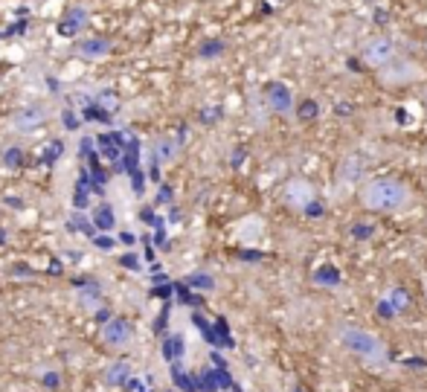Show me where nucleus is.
<instances>
[{
    "instance_id": "nucleus-1",
    "label": "nucleus",
    "mask_w": 427,
    "mask_h": 392,
    "mask_svg": "<svg viewBox=\"0 0 427 392\" xmlns=\"http://www.w3.org/2000/svg\"><path fill=\"white\" fill-rule=\"evenodd\" d=\"M360 204L372 212H398L401 206L410 204V189L396 178H378L363 186Z\"/></svg>"
},
{
    "instance_id": "nucleus-2",
    "label": "nucleus",
    "mask_w": 427,
    "mask_h": 392,
    "mask_svg": "<svg viewBox=\"0 0 427 392\" xmlns=\"http://www.w3.org/2000/svg\"><path fill=\"white\" fill-rule=\"evenodd\" d=\"M340 343L349 351H355V355L366 358V360H381L386 355L384 343L375 335H370V331H360V328H343L340 331Z\"/></svg>"
},
{
    "instance_id": "nucleus-3",
    "label": "nucleus",
    "mask_w": 427,
    "mask_h": 392,
    "mask_svg": "<svg viewBox=\"0 0 427 392\" xmlns=\"http://www.w3.org/2000/svg\"><path fill=\"white\" fill-rule=\"evenodd\" d=\"M393 55H396V47H393V41L386 35L370 38V41L363 44V50H360V58L366 64H372V67H386L393 62Z\"/></svg>"
},
{
    "instance_id": "nucleus-4",
    "label": "nucleus",
    "mask_w": 427,
    "mask_h": 392,
    "mask_svg": "<svg viewBox=\"0 0 427 392\" xmlns=\"http://www.w3.org/2000/svg\"><path fill=\"white\" fill-rule=\"evenodd\" d=\"M131 337H134L131 326H128L125 320H120V317L108 320V323L99 328V340H102L108 349H125V346L131 343Z\"/></svg>"
},
{
    "instance_id": "nucleus-5",
    "label": "nucleus",
    "mask_w": 427,
    "mask_h": 392,
    "mask_svg": "<svg viewBox=\"0 0 427 392\" xmlns=\"http://www.w3.org/2000/svg\"><path fill=\"white\" fill-rule=\"evenodd\" d=\"M265 99H267L270 111H276V113L294 111V93H290V88L282 85V82H267L265 85Z\"/></svg>"
},
{
    "instance_id": "nucleus-6",
    "label": "nucleus",
    "mask_w": 427,
    "mask_h": 392,
    "mask_svg": "<svg viewBox=\"0 0 427 392\" xmlns=\"http://www.w3.org/2000/svg\"><path fill=\"white\" fill-rule=\"evenodd\" d=\"M44 122V116H41V111L38 108H27V111H18L15 113V128L18 131H32V128H38Z\"/></svg>"
},
{
    "instance_id": "nucleus-7",
    "label": "nucleus",
    "mask_w": 427,
    "mask_h": 392,
    "mask_svg": "<svg viewBox=\"0 0 427 392\" xmlns=\"http://www.w3.org/2000/svg\"><path fill=\"white\" fill-rule=\"evenodd\" d=\"M108 50H111L108 38H88V41L79 44V55H85V58H102V55H108Z\"/></svg>"
},
{
    "instance_id": "nucleus-8",
    "label": "nucleus",
    "mask_w": 427,
    "mask_h": 392,
    "mask_svg": "<svg viewBox=\"0 0 427 392\" xmlns=\"http://www.w3.org/2000/svg\"><path fill=\"white\" fill-rule=\"evenodd\" d=\"M82 27H85V9L76 6L73 12H67V18L62 21V27H58V32H62V35H76Z\"/></svg>"
},
{
    "instance_id": "nucleus-9",
    "label": "nucleus",
    "mask_w": 427,
    "mask_h": 392,
    "mask_svg": "<svg viewBox=\"0 0 427 392\" xmlns=\"http://www.w3.org/2000/svg\"><path fill=\"white\" fill-rule=\"evenodd\" d=\"M314 282H317V285H340L343 276H340V270H337L335 265H320V267L314 270Z\"/></svg>"
},
{
    "instance_id": "nucleus-10",
    "label": "nucleus",
    "mask_w": 427,
    "mask_h": 392,
    "mask_svg": "<svg viewBox=\"0 0 427 392\" xmlns=\"http://www.w3.org/2000/svg\"><path fill=\"white\" fill-rule=\"evenodd\" d=\"M386 302L393 305V311H396V314H401V311H407V308H410L413 297H410V290H404V288H396V290H390V297H386Z\"/></svg>"
},
{
    "instance_id": "nucleus-11",
    "label": "nucleus",
    "mask_w": 427,
    "mask_h": 392,
    "mask_svg": "<svg viewBox=\"0 0 427 392\" xmlns=\"http://www.w3.org/2000/svg\"><path fill=\"white\" fill-rule=\"evenodd\" d=\"M320 113V105L314 102V99H302L300 102V108H297V116H300V120L302 122H308V120H314V116Z\"/></svg>"
},
{
    "instance_id": "nucleus-12",
    "label": "nucleus",
    "mask_w": 427,
    "mask_h": 392,
    "mask_svg": "<svg viewBox=\"0 0 427 392\" xmlns=\"http://www.w3.org/2000/svg\"><path fill=\"white\" fill-rule=\"evenodd\" d=\"M198 52H201V58H216V55L224 52V41H206Z\"/></svg>"
},
{
    "instance_id": "nucleus-13",
    "label": "nucleus",
    "mask_w": 427,
    "mask_h": 392,
    "mask_svg": "<svg viewBox=\"0 0 427 392\" xmlns=\"http://www.w3.org/2000/svg\"><path fill=\"white\" fill-rule=\"evenodd\" d=\"M93 218H96V227H102V230H108V227L113 224V215H111L108 206H99V209H96Z\"/></svg>"
},
{
    "instance_id": "nucleus-14",
    "label": "nucleus",
    "mask_w": 427,
    "mask_h": 392,
    "mask_svg": "<svg viewBox=\"0 0 427 392\" xmlns=\"http://www.w3.org/2000/svg\"><path fill=\"white\" fill-rule=\"evenodd\" d=\"M21 160H24V154L18 151V148H9V151L4 154V163H9V166H21Z\"/></svg>"
},
{
    "instance_id": "nucleus-15",
    "label": "nucleus",
    "mask_w": 427,
    "mask_h": 392,
    "mask_svg": "<svg viewBox=\"0 0 427 392\" xmlns=\"http://www.w3.org/2000/svg\"><path fill=\"white\" fill-rule=\"evenodd\" d=\"M305 215H308V218H320V215H323V204L320 201H308L305 204Z\"/></svg>"
},
{
    "instance_id": "nucleus-16",
    "label": "nucleus",
    "mask_w": 427,
    "mask_h": 392,
    "mask_svg": "<svg viewBox=\"0 0 427 392\" xmlns=\"http://www.w3.org/2000/svg\"><path fill=\"white\" fill-rule=\"evenodd\" d=\"M352 235H355V239H370V235H372V224H355Z\"/></svg>"
},
{
    "instance_id": "nucleus-17",
    "label": "nucleus",
    "mask_w": 427,
    "mask_h": 392,
    "mask_svg": "<svg viewBox=\"0 0 427 392\" xmlns=\"http://www.w3.org/2000/svg\"><path fill=\"white\" fill-rule=\"evenodd\" d=\"M378 317H386V320H390V317H396V311H393V305H390V302H386V300H381V302H378Z\"/></svg>"
},
{
    "instance_id": "nucleus-18",
    "label": "nucleus",
    "mask_w": 427,
    "mask_h": 392,
    "mask_svg": "<svg viewBox=\"0 0 427 392\" xmlns=\"http://www.w3.org/2000/svg\"><path fill=\"white\" fill-rule=\"evenodd\" d=\"M158 154H160V157H166V160H169V157H172V154H174V146H172V143H166V140H163V143H160V146H158Z\"/></svg>"
},
{
    "instance_id": "nucleus-19",
    "label": "nucleus",
    "mask_w": 427,
    "mask_h": 392,
    "mask_svg": "<svg viewBox=\"0 0 427 392\" xmlns=\"http://www.w3.org/2000/svg\"><path fill=\"white\" fill-rule=\"evenodd\" d=\"M192 285H201V288H212V279H209V276H192Z\"/></svg>"
},
{
    "instance_id": "nucleus-20",
    "label": "nucleus",
    "mask_w": 427,
    "mask_h": 392,
    "mask_svg": "<svg viewBox=\"0 0 427 392\" xmlns=\"http://www.w3.org/2000/svg\"><path fill=\"white\" fill-rule=\"evenodd\" d=\"M64 125H67V128H76V125H79V120H76V113H70V111L64 113Z\"/></svg>"
},
{
    "instance_id": "nucleus-21",
    "label": "nucleus",
    "mask_w": 427,
    "mask_h": 392,
    "mask_svg": "<svg viewBox=\"0 0 427 392\" xmlns=\"http://www.w3.org/2000/svg\"><path fill=\"white\" fill-rule=\"evenodd\" d=\"M386 18H390V15H386L384 9H375V21H378V24H384V21H386Z\"/></svg>"
},
{
    "instance_id": "nucleus-22",
    "label": "nucleus",
    "mask_w": 427,
    "mask_h": 392,
    "mask_svg": "<svg viewBox=\"0 0 427 392\" xmlns=\"http://www.w3.org/2000/svg\"><path fill=\"white\" fill-rule=\"evenodd\" d=\"M424 290H427V282H424Z\"/></svg>"
},
{
    "instance_id": "nucleus-23",
    "label": "nucleus",
    "mask_w": 427,
    "mask_h": 392,
    "mask_svg": "<svg viewBox=\"0 0 427 392\" xmlns=\"http://www.w3.org/2000/svg\"><path fill=\"white\" fill-rule=\"evenodd\" d=\"M297 392H302V389H297Z\"/></svg>"
}]
</instances>
